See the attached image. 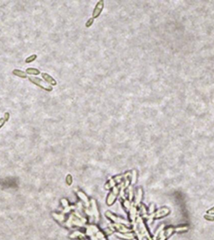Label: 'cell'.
<instances>
[{"mask_svg": "<svg viewBox=\"0 0 214 240\" xmlns=\"http://www.w3.org/2000/svg\"><path fill=\"white\" fill-rule=\"evenodd\" d=\"M36 58H37V55L36 54H32L31 56L27 58L25 60V62L26 63H30L31 62H33L36 59Z\"/></svg>", "mask_w": 214, "mask_h": 240, "instance_id": "7", "label": "cell"}, {"mask_svg": "<svg viewBox=\"0 0 214 240\" xmlns=\"http://www.w3.org/2000/svg\"><path fill=\"white\" fill-rule=\"evenodd\" d=\"M41 76L43 77V78L49 84H50L51 85L53 86H56L57 84V82L56 81L52 76H51L50 74H48V73H41Z\"/></svg>", "mask_w": 214, "mask_h": 240, "instance_id": "3", "label": "cell"}, {"mask_svg": "<svg viewBox=\"0 0 214 240\" xmlns=\"http://www.w3.org/2000/svg\"><path fill=\"white\" fill-rule=\"evenodd\" d=\"M13 74L16 76H18V77H20L21 78H27V75L26 74V73H25L24 71L20 70H17L15 69L13 71Z\"/></svg>", "mask_w": 214, "mask_h": 240, "instance_id": "4", "label": "cell"}, {"mask_svg": "<svg viewBox=\"0 0 214 240\" xmlns=\"http://www.w3.org/2000/svg\"><path fill=\"white\" fill-rule=\"evenodd\" d=\"M9 118H10V113H6L5 114L4 117L0 118V128L3 126V124L5 123L6 121H8Z\"/></svg>", "mask_w": 214, "mask_h": 240, "instance_id": "6", "label": "cell"}, {"mask_svg": "<svg viewBox=\"0 0 214 240\" xmlns=\"http://www.w3.org/2000/svg\"><path fill=\"white\" fill-rule=\"evenodd\" d=\"M94 19L91 17V18H90L89 19V20L86 22V23H85V26H86L87 28L90 27L93 24H94Z\"/></svg>", "mask_w": 214, "mask_h": 240, "instance_id": "8", "label": "cell"}, {"mask_svg": "<svg viewBox=\"0 0 214 240\" xmlns=\"http://www.w3.org/2000/svg\"><path fill=\"white\" fill-rule=\"evenodd\" d=\"M104 8V0H100V1H98L96 4L94 12H93L92 14V18L94 19H95L99 17L102 11H103Z\"/></svg>", "mask_w": 214, "mask_h": 240, "instance_id": "2", "label": "cell"}, {"mask_svg": "<svg viewBox=\"0 0 214 240\" xmlns=\"http://www.w3.org/2000/svg\"><path fill=\"white\" fill-rule=\"evenodd\" d=\"M207 215H214V206L212 207V208L207 210L206 212Z\"/></svg>", "mask_w": 214, "mask_h": 240, "instance_id": "10", "label": "cell"}, {"mask_svg": "<svg viewBox=\"0 0 214 240\" xmlns=\"http://www.w3.org/2000/svg\"><path fill=\"white\" fill-rule=\"evenodd\" d=\"M203 218L207 221H209V222H214V216L210 215H205L203 216Z\"/></svg>", "mask_w": 214, "mask_h": 240, "instance_id": "9", "label": "cell"}, {"mask_svg": "<svg viewBox=\"0 0 214 240\" xmlns=\"http://www.w3.org/2000/svg\"><path fill=\"white\" fill-rule=\"evenodd\" d=\"M26 73L29 74H33V75H38L40 74V70L36 68H27L26 70Z\"/></svg>", "mask_w": 214, "mask_h": 240, "instance_id": "5", "label": "cell"}, {"mask_svg": "<svg viewBox=\"0 0 214 240\" xmlns=\"http://www.w3.org/2000/svg\"><path fill=\"white\" fill-rule=\"evenodd\" d=\"M28 80L35 84V85L38 86V87L41 88V89L47 91H51L53 90V87L49 85L47 83H46L41 79L38 78V77H35V76H29Z\"/></svg>", "mask_w": 214, "mask_h": 240, "instance_id": "1", "label": "cell"}]
</instances>
